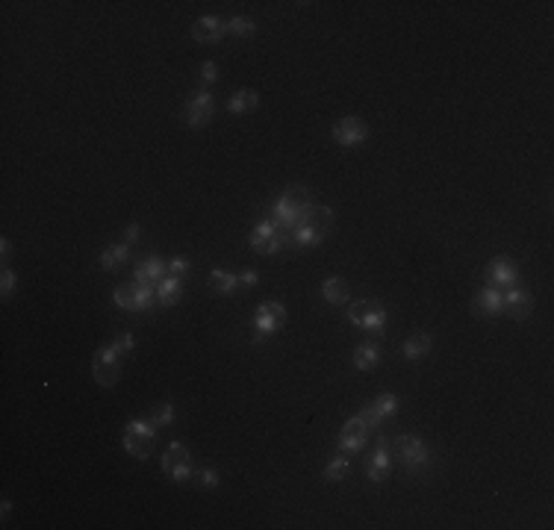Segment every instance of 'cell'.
<instances>
[{
    "label": "cell",
    "instance_id": "1",
    "mask_svg": "<svg viewBox=\"0 0 554 530\" xmlns=\"http://www.w3.org/2000/svg\"><path fill=\"white\" fill-rule=\"evenodd\" d=\"M330 227H333V212L327 206L310 204L301 215V221L289 230V242L295 248H313L330 233Z\"/></svg>",
    "mask_w": 554,
    "mask_h": 530
},
{
    "label": "cell",
    "instance_id": "2",
    "mask_svg": "<svg viewBox=\"0 0 554 530\" xmlns=\"http://www.w3.org/2000/svg\"><path fill=\"white\" fill-rule=\"evenodd\" d=\"M310 204H313V201H310L307 186H289V189L283 192V198L271 206V215H268V219H271L277 227H281V230L289 233L295 224L301 221V215H304V209H307Z\"/></svg>",
    "mask_w": 554,
    "mask_h": 530
},
{
    "label": "cell",
    "instance_id": "3",
    "mask_svg": "<svg viewBox=\"0 0 554 530\" xmlns=\"http://www.w3.org/2000/svg\"><path fill=\"white\" fill-rule=\"evenodd\" d=\"M251 248L256 250V253H263V257H271V253H277V250H283L286 248V242H289V233L286 230H281L271 219H263L260 224L254 227V233H251Z\"/></svg>",
    "mask_w": 554,
    "mask_h": 530
},
{
    "label": "cell",
    "instance_id": "4",
    "mask_svg": "<svg viewBox=\"0 0 554 530\" xmlns=\"http://www.w3.org/2000/svg\"><path fill=\"white\" fill-rule=\"evenodd\" d=\"M153 436H156V424L148 419V421H130L127 430H124V448L136 460H145L153 448Z\"/></svg>",
    "mask_w": 554,
    "mask_h": 530
},
{
    "label": "cell",
    "instance_id": "5",
    "mask_svg": "<svg viewBox=\"0 0 554 530\" xmlns=\"http://www.w3.org/2000/svg\"><path fill=\"white\" fill-rule=\"evenodd\" d=\"M348 319L363 327V330H371V333H384V324H386V309L378 304V301H354L351 309H348Z\"/></svg>",
    "mask_w": 554,
    "mask_h": 530
},
{
    "label": "cell",
    "instance_id": "6",
    "mask_svg": "<svg viewBox=\"0 0 554 530\" xmlns=\"http://www.w3.org/2000/svg\"><path fill=\"white\" fill-rule=\"evenodd\" d=\"M163 471L174 483H186L192 477V457L183 448V442H171L163 454Z\"/></svg>",
    "mask_w": 554,
    "mask_h": 530
},
{
    "label": "cell",
    "instance_id": "7",
    "mask_svg": "<svg viewBox=\"0 0 554 530\" xmlns=\"http://www.w3.org/2000/svg\"><path fill=\"white\" fill-rule=\"evenodd\" d=\"M118 353L112 345H107V348H101L94 353V360H92V377L101 383V386H115L118 383Z\"/></svg>",
    "mask_w": 554,
    "mask_h": 530
},
{
    "label": "cell",
    "instance_id": "8",
    "mask_svg": "<svg viewBox=\"0 0 554 530\" xmlns=\"http://www.w3.org/2000/svg\"><path fill=\"white\" fill-rule=\"evenodd\" d=\"M369 430L371 427L360 416L348 419L342 424V434H340V451H342V454H357V451H363L366 442H369Z\"/></svg>",
    "mask_w": 554,
    "mask_h": 530
},
{
    "label": "cell",
    "instance_id": "9",
    "mask_svg": "<svg viewBox=\"0 0 554 530\" xmlns=\"http://www.w3.org/2000/svg\"><path fill=\"white\" fill-rule=\"evenodd\" d=\"M212 112H215V101L210 92H197L192 101L186 104V124L192 130H201L212 121Z\"/></svg>",
    "mask_w": 554,
    "mask_h": 530
},
{
    "label": "cell",
    "instance_id": "10",
    "mask_svg": "<svg viewBox=\"0 0 554 530\" xmlns=\"http://www.w3.org/2000/svg\"><path fill=\"white\" fill-rule=\"evenodd\" d=\"M283 321H286V307L277 301H263L254 312V327L256 333H266V336L274 333L277 327H283Z\"/></svg>",
    "mask_w": 554,
    "mask_h": 530
},
{
    "label": "cell",
    "instance_id": "11",
    "mask_svg": "<svg viewBox=\"0 0 554 530\" xmlns=\"http://www.w3.org/2000/svg\"><path fill=\"white\" fill-rule=\"evenodd\" d=\"M230 33V21H222V18H197V21L192 24V35H195V42H201V45H215V42H222V38Z\"/></svg>",
    "mask_w": 554,
    "mask_h": 530
},
{
    "label": "cell",
    "instance_id": "12",
    "mask_svg": "<svg viewBox=\"0 0 554 530\" xmlns=\"http://www.w3.org/2000/svg\"><path fill=\"white\" fill-rule=\"evenodd\" d=\"M398 460H401V465H404L407 471H419V468L430 460V454H428V448H425L422 439H416V436H401V439H398Z\"/></svg>",
    "mask_w": 554,
    "mask_h": 530
},
{
    "label": "cell",
    "instance_id": "13",
    "mask_svg": "<svg viewBox=\"0 0 554 530\" xmlns=\"http://www.w3.org/2000/svg\"><path fill=\"white\" fill-rule=\"evenodd\" d=\"M333 139L340 145H345V148L363 145L369 139V127L360 121V118H342V121L333 124Z\"/></svg>",
    "mask_w": 554,
    "mask_h": 530
},
{
    "label": "cell",
    "instance_id": "14",
    "mask_svg": "<svg viewBox=\"0 0 554 530\" xmlns=\"http://www.w3.org/2000/svg\"><path fill=\"white\" fill-rule=\"evenodd\" d=\"M163 277H168V263H163L160 257H148L133 271V283H138V286H160Z\"/></svg>",
    "mask_w": 554,
    "mask_h": 530
},
{
    "label": "cell",
    "instance_id": "15",
    "mask_svg": "<svg viewBox=\"0 0 554 530\" xmlns=\"http://www.w3.org/2000/svg\"><path fill=\"white\" fill-rule=\"evenodd\" d=\"M487 277H489L492 289H513V283H516V277H519V268L513 265L507 257H499V260L489 263Z\"/></svg>",
    "mask_w": 554,
    "mask_h": 530
},
{
    "label": "cell",
    "instance_id": "16",
    "mask_svg": "<svg viewBox=\"0 0 554 530\" xmlns=\"http://www.w3.org/2000/svg\"><path fill=\"white\" fill-rule=\"evenodd\" d=\"M472 309L478 312V316H489V319H496V316H501V312H504V294H501L499 289L487 286V289H481V292H478V298H474Z\"/></svg>",
    "mask_w": 554,
    "mask_h": 530
},
{
    "label": "cell",
    "instance_id": "17",
    "mask_svg": "<svg viewBox=\"0 0 554 530\" xmlns=\"http://www.w3.org/2000/svg\"><path fill=\"white\" fill-rule=\"evenodd\" d=\"M389 468H392V457H389V442L381 436L378 439V448H374V454H371V460H369V480H374V483H381L386 475H389Z\"/></svg>",
    "mask_w": 554,
    "mask_h": 530
},
{
    "label": "cell",
    "instance_id": "18",
    "mask_svg": "<svg viewBox=\"0 0 554 530\" xmlns=\"http://www.w3.org/2000/svg\"><path fill=\"white\" fill-rule=\"evenodd\" d=\"M533 301H531V294L525 289H507L504 292V312L513 319H528V312H531Z\"/></svg>",
    "mask_w": 554,
    "mask_h": 530
},
{
    "label": "cell",
    "instance_id": "19",
    "mask_svg": "<svg viewBox=\"0 0 554 530\" xmlns=\"http://www.w3.org/2000/svg\"><path fill=\"white\" fill-rule=\"evenodd\" d=\"M180 292H183V280L168 274V277H163L160 286H156V301H160V307H174L180 301Z\"/></svg>",
    "mask_w": 554,
    "mask_h": 530
},
{
    "label": "cell",
    "instance_id": "20",
    "mask_svg": "<svg viewBox=\"0 0 554 530\" xmlns=\"http://www.w3.org/2000/svg\"><path fill=\"white\" fill-rule=\"evenodd\" d=\"M130 260V245H112V248H107L104 253H101V268L104 271H118L124 263Z\"/></svg>",
    "mask_w": 554,
    "mask_h": 530
},
{
    "label": "cell",
    "instance_id": "21",
    "mask_svg": "<svg viewBox=\"0 0 554 530\" xmlns=\"http://www.w3.org/2000/svg\"><path fill=\"white\" fill-rule=\"evenodd\" d=\"M322 294H325V301L333 304V307H342L348 301V283L342 277H327L322 283Z\"/></svg>",
    "mask_w": 554,
    "mask_h": 530
},
{
    "label": "cell",
    "instance_id": "22",
    "mask_svg": "<svg viewBox=\"0 0 554 530\" xmlns=\"http://www.w3.org/2000/svg\"><path fill=\"white\" fill-rule=\"evenodd\" d=\"M230 112L233 115H242V112H251V109H256L260 106V94H256L254 89H239L233 97H230Z\"/></svg>",
    "mask_w": 554,
    "mask_h": 530
},
{
    "label": "cell",
    "instance_id": "23",
    "mask_svg": "<svg viewBox=\"0 0 554 530\" xmlns=\"http://www.w3.org/2000/svg\"><path fill=\"white\" fill-rule=\"evenodd\" d=\"M378 363H381V350H378V345L366 342V345H360L357 350H354V365H357L360 371L378 368Z\"/></svg>",
    "mask_w": 554,
    "mask_h": 530
},
{
    "label": "cell",
    "instance_id": "24",
    "mask_svg": "<svg viewBox=\"0 0 554 530\" xmlns=\"http://www.w3.org/2000/svg\"><path fill=\"white\" fill-rule=\"evenodd\" d=\"M425 353H430V336L428 333H416L404 342V357L407 360H422Z\"/></svg>",
    "mask_w": 554,
    "mask_h": 530
},
{
    "label": "cell",
    "instance_id": "25",
    "mask_svg": "<svg viewBox=\"0 0 554 530\" xmlns=\"http://www.w3.org/2000/svg\"><path fill=\"white\" fill-rule=\"evenodd\" d=\"M210 283H212V289L219 292V294H233L236 286H239V277H233V274L224 271V268H215L210 274Z\"/></svg>",
    "mask_w": 554,
    "mask_h": 530
},
{
    "label": "cell",
    "instance_id": "26",
    "mask_svg": "<svg viewBox=\"0 0 554 530\" xmlns=\"http://www.w3.org/2000/svg\"><path fill=\"white\" fill-rule=\"evenodd\" d=\"M115 307L121 309H138V286L136 283H124L115 289Z\"/></svg>",
    "mask_w": 554,
    "mask_h": 530
},
{
    "label": "cell",
    "instance_id": "27",
    "mask_svg": "<svg viewBox=\"0 0 554 530\" xmlns=\"http://www.w3.org/2000/svg\"><path fill=\"white\" fill-rule=\"evenodd\" d=\"M254 33H256V24L251 21V18H242V15L230 18V35H242V38H248V35H254Z\"/></svg>",
    "mask_w": 554,
    "mask_h": 530
},
{
    "label": "cell",
    "instance_id": "28",
    "mask_svg": "<svg viewBox=\"0 0 554 530\" xmlns=\"http://www.w3.org/2000/svg\"><path fill=\"white\" fill-rule=\"evenodd\" d=\"M345 475H348V457H336V460L325 468V480H330V483L342 480Z\"/></svg>",
    "mask_w": 554,
    "mask_h": 530
},
{
    "label": "cell",
    "instance_id": "29",
    "mask_svg": "<svg viewBox=\"0 0 554 530\" xmlns=\"http://www.w3.org/2000/svg\"><path fill=\"white\" fill-rule=\"evenodd\" d=\"M371 407L378 409L381 416L386 419V416H395V412H398V398H395V395H389V392H384V395H381L378 401H374Z\"/></svg>",
    "mask_w": 554,
    "mask_h": 530
},
{
    "label": "cell",
    "instance_id": "30",
    "mask_svg": "<svg viewBox=\"0 0 554 530\" xmlns=\"http://www.w3.org/2000/svg\"><path fill=\"white\" fill-rule=\"evenodd\" d=\"M151 421L156 424V427H168L171 421H174V407L171 404H160L153 409V416H151Z\"/></svg>",
    "mask_w": 554,
    "mask_h": 530
},
{
    "label": "cell",
    "instance_id": "31",
    "mask_svg": "<svg viewBox=\"0 0 554 530\" xmlns=\"http://www.w3.org/2000/svg\"><path fill=\"white\" fill-rule=\"evenodd\" d=\"M360 419H363V421H366V424H369L371 430H378V427H381V421H384V416H381V412H378V409H374L371 404L360 409Z\"/></svg>",
    "mask_w": 554,
    "mask_h": 530
},
{
    "label": "cell",
    "instance_id": "32",
    "mask_svg": "<svg viewBox=\"0 0 554 530\" xmlns=\"http://www.w3.org/2000/svg\"><path fill=\"white\" fill-rule=\"evenodd\" d=\"M15 289V271L9 265H4V277H0V292H4V298H9Z\"/></svg>",
    "mask_w": 554,
    "mask_h": 530
},
{
    "label": "cell",
    "instance_id": "33",
    "mask_svg": "<svg viewBox=\"0 0 554 530\" xmlns=\"http://www.w3.org/2000/svg\"><path fill=\"white\" fill-rule=\"evenodd\" d=\"M197 483H201L204 489H215V486H219V471H215V468H204L201 475H197Z\"/></svg>",
    "mask_w": 554,
    "mask_h": 530
},
{
    "label": "cell",
    "instance_id": "34",
    "mask_svg": "<svg viewBox=\"0 0 554 530\" xmlns=\"http://www.w3.org/2000/svg\"><path fill=\"white\" fill-rule=\"evenodd\" d=\"M215 80H219V65H215V62H204V65H201V83L210 86V83H215Z\"/></svg>",
    "mask_w": 554,
    "mask_h": 530
},
{
    "label": "cell",
    "instance_id": "35",
    "mask_svg": "<svg viewBox=\"0 0 554 530\" xmlns=\"http://www.w3.org/2000/svg\"><path fill=\"white\" fill-rule=\"evenodd\" d=\"M186 271H189V260H183V257H177V260L168 263V274H174V277H183Z\"/></svg>",
    "mask_w": 554,
    "mask_h": 530
},
{
    "label": "cell",
    "instance_id": "36",
    "mask_svg": "<svg viewBox=\"0 0 554 530\" xmlns=\"http://www.w3.org/2000/svg\"><path fill=\"white\" fill-rule=\"evenodd\" d=\"M112 348H115L118 353H130V350H133V336H130V333H121V336L112 342Z\"/></svg>",
    "mask_w": 554,
    "mask_h": 530
},
{
    "label": "cell",
    "instance_id": "37",
    "mask_svg": "<svg viewBox=\"0 0 554 530\" xmlns=\"http://www.w3.org/2000/svg\"><path fill=\"white\" fill-rule=\"evenodd\" d=\"M256 280H260V274H256V271H242L239 274V283H245V286H256Z\"/></svg>",
    "mask_w": 554,
    "mask_h": 530
},
{
    "label": "cell",
    "instance_id": "38",
    "mask_svg": "<svg viewBox=\"0 0 554 530\" xmlns=\"http://www.w3.org/2000/svg\"><path fill=\"white\" fill-rule=\"evenodd\" d=\"M138 239V224H130L127 233H124V245H133Z\"/></svg>",
    "mask_w": 554,
    "mask_h": 530
},
{
    "label": "cell",
    "instance_id": "39",
    "mask_svg": "<svg viewBox=\"0 0 554 530\" xmlns=\"http://www.w3.org/2000/svg\"><path fill=\"white\" fill-rule=\"evenodd\" d=\"M9 250H12V248H9V239H0V253H4V265L9 263Z\"/></svg>",
    "mask_w": 554,
    "mask_h": 530
}]
</instances>
